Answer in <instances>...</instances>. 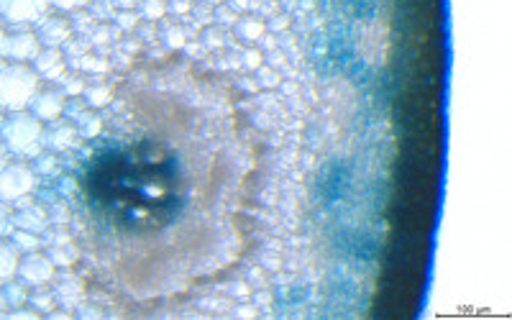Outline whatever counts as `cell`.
<instances>
[{
    "label": "cell",
    "instance_id": "6da1fadb",
    "mask_svg": "<svg viewBox=\"0 0 512 320\" xmlns=\"http://www.w3.org/2000/svg\"><path fill=\"white\" fill-rule=\"evenodd\" d=\"M82 190L93 213L131 233L162 231L185 208L180 159L157 141L100 149Z\"/></svg>",
    "mask_w": 512,
    "mask_h": 320
}]
</instances>
